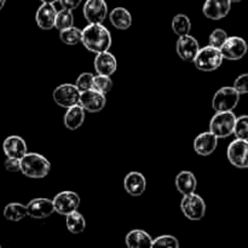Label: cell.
Returning a JSON list of instances; mask_svg holds the SVG:
<instances>
[{
  "label": "cell",
  "mask_w": 248,
  "mask_h": 248,
  "mask_svg": "<svg viewBox=\"0 0 248 248\" xmlns=\"http://www.w3.org/2000/svg\"><path fill=\"white\" fill-rule=\"evenodd\" d=\"M81 43L93 53L109 51L111 46L110 31L102 23H89L82 29Z\"/></svg>",
  "instance_id": "6da1fadb"
},
{
  "label": "cell",
  "mask_w": 248,
  "mask_h": 248,
  "mask_svg": "<svg viewBox=\"0 0 248 248\" xmlns=\"http://www.w3.org/2000/svg\"><path fill=\"white\" fill-rule=\"evenodd\" d=\"M50 170V161L36 153H27L21 159V172L28 178H44L47 176Z\"/></svg>",
  "instance_id": "7a4b0ae2"
},
{
  "label": "cell",
  "mask_w": 248,
  "mask_h": 248,
  "mask_svg": "<svg viewBox=\"0 0 248 248\" xmlns=\"http://www.w3.org/2000/svg\"><path fill=\"white\" fill-rule=\"evenodd\" d=\"M223 55L219 48L208 45L199 50L198 55L194 58V64L199 70L202 72H213L218 69L223 63Z\"/></svg>",
  "instance_id": "3957f363"
},
{
  "label": "cell",
  "mask_w": 248,
  "mask_h": 248,
  "mask_svg": "<svg viewBox=\"0 0 248 248\" xmlns=\"http://www.w3.org/2000/svg\"><path fill=\"white\" fill-rule=\"evenodd\" d=\"M236 115L232 111H217L211 119L210 131L219 140L228 138L234 133Z\"/></svg>",
  "instance_id": "277c9868"
},
{
  "label": "cell",
  "mask_w": 248,
  "mask_h": 248,
  "mask_svg": "<svg viewBox=\"0 0 248 248\" xmlns=\"http://www.w3.org/2000/svg\"><path fill=\"white\" fill-rule=\"evenodd\" d=\"M240 102V93L234 87L225 86L218 90L212 99V108L216 111H232Z\"/></svg>",
  "instance_id": "5b68a950"
},
{
  "label": "cell",
  "mask_w": 248,
  "mask_h": 248,
  "mask_svg": "<svg viewBox=\"0 0 248 248\" xmlns=\"http://www.w3.org/2000/svg\"><path fill=\"white\" fill-rule=\"evenodd\" d=\"M183 215L190 220H201L206 215V203L201 196L193 193L184 195L181 202Z\"/></svg>",
  "instance_id": "8992f818"
},
{
  "label": "cell",
  "mask_w": 248,
  "mask_h": 248,
  "mask_svg": "<svg viewBox=\"0 0 248 248\" xmlns=\"http://www.w3.org/2000/svg\"><path fill=\"white\" fill-rule=\"evenodd\" d=\"M80 93L81 92L78 90V87L73 84H62L57 86L53 91L52 97L56 104H58L62 108H70L73 106L79 104Z\"/></svg>",
  "instance_id": "52a82bcc"
},
{
  "label": "cell",
  "mask_w": 248,
  "mask_h": 248,
  "mask_svg": "<svg viewBox=\"0 0 248 248\" xmlns=\"http://www.w3.org/2000/svg\"><path fill=\"white\" fill-rule=\"evenodd\" d=\"M228 160L232 166L237 169L248 167V140L236 138L228 147Z\"/></svg>",
  "instance_id": "ba28073f"
},
{
  "label": "cell",
  "mask_w": 248,
  "mask_h": 248,
  "mask_svg": "<svg viewBox=\"0 0 248 248\" xmlns=\"http://www.w3.org/2000/svg\"><path fill=\"white\" fill-rule=\"evenodd\" d=\"M223 58L229 61H239L245 57L248 51V45L246 40L240 36H228L225 43L219 48Z\"/></svg>",
  "instance_id": "9c48e42d"
},
{
  "label": "cell",
  "mask_w": 248,
  "mask_h": 248,
  "mask_svg": "<svg viewBox=\"0 0 248 248\" xmlns=\"http://www.w3.org/2000/svg\"><path fill=\"white\" fill-rule=\"evenodd\" d=\"M55 212L61 216H67L69 213L74 212L80 206V198L74 191L65 190L57 194L52 200Z\"/></svg>",
  "instance_id": "30bf717a"
},
{
  "label": "cell",
  "mask_w": 248,
  "mask_h": 248,
  "mask_svg": "<svg viewBox=\"0 0 248 248\" xmlns=\"http://www.w3.org/2000/svg\"><path fill=\"white\" fill-rule=\"evenodd\" d=\"M82 12L89 23H103L108 16V5L104 0H86Z\"/></svg>",
  "instance_id": "8fae6325"
},
{
  "label": "cell",
  "mask_w": 248,
  "mask_h": 248,
  "mask_svg": "<svg viewBox=\"0 0 248 248\" xmlns=\"http://www.w3.org/2000/svg\"><path fill=\"white\" fill-rule=\"evenodd\" d=\"M79 104L85 109V111L98 113L107 104L106 94L101 93L93 89H90L80 93Z\"/></svg>",
  "instance_id": "7c38bea8"
},
{
  "label": "cell",
  "mask_w": 248,
  "mask_h": 248,
  "mask_svg": "<svg viewBox=\"0 0 248 248\" xmlns=\"http://www.w3.org/2000/svg\"><path fill=\"white\" fill-rule=\"evenodd\" d=\"M55 212L53 202L50 199H33L27 205V216L34 219H45Z\"/></svg>",
  "instance_id": "4fadbf2b"
},
{
  "label": "cell",
  "mask_w": 248,
  "mask_h": 248,
  "mask_svg": "<svg viewBox=\"0 0 248 248\" xmlns=\"http://www.w3.org/2000/svg\"><path fill=\"white\" fill-rule=\"evenodd\" d=\"M232 10V2L229 0H206L202 11L207 18L218 21L229 15Z\"/></svg>",
  "instance_id": "5bb4252c"
},
{
  "label": "cell",
  "mask_w": 248,
  "mask_h": 248,
  "mask_svg": "<svg viewBox=\"0 0 248 248\" xmlns=\"http://www.w3.org/2000/svg\"><path fill=\"white\" fill-rule=\"evenodd\" d=\"M200 50L198 40L191 35H182L177 40V53L186 62H193Z\"/></svg>",
  "instance_id": "9a60e30c"
},
{
  "label": "cell",
  "mask_w": 248,
  "mask_h": 248,
  "mask_svg": "<svg viewBox=\"0 0 248 248\" xmlns=\"http://www.w3.org/2000/svg\"><path fill=\"white\" fill-rule=\"evenodd\" d=\"M93 64L97 74L107 75V77H111L118 69V62H116L115 56L109 51L96 53Z\"/></svg>",
  "instance_id": "2e32d148"
},
{
  "label": "cell",
  "mask_w": 248,
  "mask_h": 248,
  "mask_svg": "<svg viewBox=\"0 0 248 248\" xmlns=\"http://www.w3.org/2000/svg\"><path fill=\"white\" fill-rule=\"evenodd\" d=\"M56 15H57V10L53 6V4L43 2L35 14V22L39 28L44 29V31H50V29L55 28Z\"/></svg>",
  "instance_id": "e0dca14e"
},
{
  "label": "cell",
  "mask_w": 248,
  "mask_h": 248,
  "mask_svg": "<svg viewBox=\"0 0 248 248\" xmlns=\"http://www.w3.org/2000/svg\"><path fill=\"white\" fill-rule=\"evenodd\" d=\"M2 150H4L6 157L22 159L28 153V147H27L26 140L19 136H10L4 140Z\"/></svg>",
  "instance_id": "ac0fdd59"
},
{
  "label": "cell",
  "mask_w": 248,
  "mask_h": 248,
  "mask_svg": "<svg viewBox=\"0 0 248 248\" xmlns=\"http://www.w3.org/2000/svg\"><path fill=\"white\" fill-rule=\"evenodd\" d=\"M218 138L212 132H203L194 140V149L201 156H208L217 149Z\"/></svg>",
  "instance_id": "d6986e66"
},
{
  "label": "cell",
  "mask_w": 248,
  "mask_h": 248,
  "mask_svg": "<svg viewBox=\"0 0 248 248\" xmlns=\"http://www.w3.org/2000/svg\"><path fill=\"white\" fill-rule=\"evenodd\" d=\"M124 188L130 195L140 196L145 191V188H147L145 177L140 172H130L124 179Z\"/></svg>",
  "instance_id": "ffe728a7"
},
{
  "label": "cell",
  "mask_w": 248,
  "mask_h": 248,
  "mask_svg": "<svg viewBox=\"0 0 248 248\" xmlns=\"http://www.w3.org/2000/svg\"><path fill=\"white\" fill-rule=\"evenodd\" d=\"M63 121H64V126L68 130H78L85 121V109L80 104L70 107V108H68L67 113L64 114Z\"/></svg>",
  "instance_id": "44dd1931"
},
{
  "label": "cell",
  "mask_w": 248,
  "mask_h": 248,
  "mask_svg": "<svg viewBox=\"0 0 248 248\" xmlns=\"http://www.w3.org/2000/svg\"><path fill=\"white\" fill-rule=\"evenodd\" d=\"M198 182L195 176L190 171H182L176 177V188L182 195H189V194L195 193Z\"/></svg>",
  "instance_id": "7402d4cb"
},
{
  "label": "cell",
  "mask_w": 248,
  "mask_h": 248,
  "mask_svg": "<svg viewBox=\"0 0 248 248\" xmlns=\"http://www.w3.org/2000/svg\"><path fill=\"white\" fill-rule=\"evenodd\" d=\"M109 18H110L111 24L120 31H126L132 24V16L125 7H115L109 14Z\"/></svg>",
  "instance_id": "603a6c76"
},
{
  "label": "cell",
  "mask_w": 248,
  "mask_h": 248,
  "mask_svg": "<svg viewBox=\"0 0 248 248\" xmlns=\"http://www.w3.org/2000/svg\"><path fill=\"white\" fill-rule=\"evenodd\" d=\"M153 239L144 230L136 229L132 230L126 236V245L130 248H143L152 247Z\"/></svg>",
  "instance_id": "cb8c5ba5"
},
{
  "label": "cell",
  "mask_w": 248,
  "mask_h": 248,
  "mask_svg": "<svg viewBox=\"0 0 248 248\" xmlns=\"http://www.w3.org/2000/svg\"><path fill=\"white\" fill-rule=\"evenodd\" d=\"M65 225H67V229L73 234H81L86 229V220L84 216L77 210L65 216Z\"/></svg>",
  "instance_id": "d4e9b609"
},
{
  "label": "cell",
  "mask_w": 248,
  "mask_h": 248,
  "mask_svg": "<svg viewBox=\"0 0 248 248\" xmlns=\"http://www.w3.org/2000/svg\"><path fill=\"white\" fill-rule=\"evenodd\" d=\"M4 217L10 222H19L27 217V206L18 202L9 203L4 208Z\"/></svg>",
  "instance_id": "484cf974"
},
{
  "label": "cell",
  "mask_w": 248,
  "mask_h": 248,
  "mask_svg": "<svg viewBox=\"0 0 248 248\" xmlns=\"http://www.w3.org/2000/svg\"><path fill=\"white\" fill-rule=\"evenodd\" d=\"M172 31L178 36L188 35L191 31V22L186 15H176L172 19Z\"/></svg>",
  "instance_id": "4316f807"
},
{
  "label": "cell",
  "mask_w": 248,
  "mask_h": 248,
  "mask_svg": "<svg viewBox=\"0 0 248 248\" xmlns=\"http://www.w3.org/2000/svg\"><path fill=\"white\" fill-rule=\"evenodd\" d=\"M60 38L61 41L65 45L74 46L81 43L82 39V31L77 28V27L72 26L69 28H65L63 31H60Z\"/></svg>",
  "instance_id": "83f0119b"
},
{
  "label": "cell",
  "mask_w": 248,
  "mask_h": 248,
  "mask_svg": "<svg viewBox=\"0 0 248 248\" xmlns=\"http://www.w3.org/2000/svg\"><path fill=\"white\" fill-rule=\"evenodd\" d=\"M74 26V16H73L72 10L62 9L61 11H57L55 21V28L58 31H63L65 28Z\"/></svg>",
  "instance_id": "f1b7e54d"
},
{
  "label": "cell",
  "mask_w": 248,
  "mask_h": 248,
  "mask_svg": "<svg viewBox=\"0 0 248 248\" xmlns=\"http://www.w3.org/2000/svg\"><path fill=\"white\" fill-rule=\"evenodd\" d=\"M92 89L103 94L109 93L110 90L113 89V80L110 79V77H107V75H96V77H93Z\"/></svg>",
  "instance_id": "f546056e"
},
{
  "label": "cell",
  "mask_w": 248,
  "mask_h": 248,
  "mask_svg": "<svg viewBox=\"0 0 248 248\" xmlns=\"http://www.w3.org/2000/svg\"><path fill=\"white\" fill-rule=\"evenodd\" d=\"M232 135H235V137L239 138V140H248V115L236 118Z\"/></svg>",
  "instance_id": "4dcf8cb0"
},
{
  "label": "cell",
  "mask_w": 248,
  "mask_h": 248,
  "mask_svg": "<svg viewBox=\"0 0 248 248\" xmlns=\"http://www.w3.org/2000/svg\"><path fill=\"white\" fill-rule=\"evenodd\" d=\"M152 247H167V248H178L179 242L172 235H162L153 240Z\"/></svg>",
  "instance_id": "1f68e13d"
},
{
  "label": "cell",
  "mask_w": 248,
  "mask_h": 248,
  "mask_svg": "<svg viewBox=\"0 0 248 248\" xmlns=\"http://www.w3.org/2000/svg\"><path fill=\"white\" fill-rule=\"evenodd\" d=\"M93 77L94 75L92 73H82L79 75V78L77 79L75 82V86L78 87L80 92L87 91V90L92 89V82H93Z\"/></svg>",
  "instance_id": "d6a6232c"
},
{
  "label": "cell",
  "mask_w": 248,
  "mask_h": 248,
  "mask_svg": "<svg viewBox=\"0 0 248 248\" xmlns=\"http://www.w3.org/2000/svg\"><path fill=\"white\" fill-rule=\"evenodd\" d=\"M228 39V34L224 29L217 28L211 33L210 35V45L213 47L220 48L223 44L225 43V40Z\"/></svg>",
  "instance_id": "836d02e7"
},
{
  "label": "cell",
  "mask_w": 248,
  "mask_h": 248,
  "mask_svg": "<svg viewBox=\"0 0 248 248\" xmlns=\"http://www.w3.org/2000/svg\"><path fill=\"white\" fill-rule=\"evenodd\" d=\"M234 87L237 92L241 94H247L248 93V73L239 75V77L235 79L234 81Z\"/></svg>",
  "instance_id": "e575fe53"
},
{
  "label": "cell",
  "mask_w": 248,
  "mask_h": 248,
  "mask_svg": "<svg viewBox=\"0 0 248 248\" xmlns=\"http://www.w3.org/2000/svg\"><path fill=\"white\" fill-rule=\"evenodd\" d=\"M6 171L9 172H21V159L16 157H6L4 162Z\"/></svg>",
  "instance_id": "d590c367"
},
{
  "label": "cell",
  "mask_w": 248,
  "mask_h": 248,
  "mask_svg": "<svg viewBox=\"0 0 248 248\" xmlns=\"http://www.w3.org/2000/svg\"><path fill=\"white\" fill-rule=\"evenodd\" d=\"M61 4V6L63 7V9H68V10H74L77 9L78 6H80V4H81L82 0H58Z\"/></svg>",
  "instance_id": "8d00e7d4"
},
{
  "label": "cell",
  "mask_w": 248,
  "mask_h": 248,
  "mask_svg": "<svg viewBox=\"0 0 248 248\" xmlns=\"http://www.w3.org/2000/svg\"><path fill=\"white\" fill-rule=\"evenodd\" d=\"M41 2H47V4H55L56 1H58V0H40Z\"/></svg>",
  "instance_id": "74e56055"
},
{
  "label": "cell",
  "mask_w": 248,
  "mask_h": 248,
  "mask_svg": "<svg viewBox=\"0 0 248 248\" xmlns=\"http://www.w3.org/2000/svg\"><path fill=\"white\" fill-rule=\"evenodd\" d=\"M5 2H6V0H0V10H1L2 7H4Z\"/></svg>",
  "instance_id": "f35d334b"
},
{
  "label": "cell",
  "mask_w": 248,
  "mask_h": 248,
  "mask_svg": "<svg viewBox=\"0 0 248 248\" xmlns=\"http://www.w3.org/2000/svg\"><path fill=\"white\" fill-rule=\"evenodd\" d=\"M230 2H240V1H242V0H229Z\"/></svg>",
  "instance_id": "ab89813d"
},
{
  "label": "cell",
  "mask_w": 248,
  "mask_h": 248,
  "mask_svg": "<svg viewBox=\"0 0 248 248\" xmlns=\"http://www.w3.org/2000/svg\"><path fill=\"white\" fill-rule=\"evenodd\" d=\"M247 169H248V167H247Z\"/></svg>",
  "instance_id": "60d3db41"
}]
</instances>
